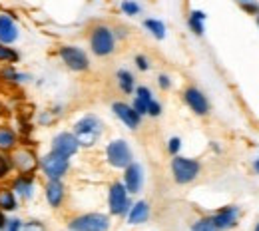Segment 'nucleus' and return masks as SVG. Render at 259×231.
Listing matches in <instances>:
<instances>
[{"label":"nucleus","mask_w":259,"mask_h":231,"mask_svg":"<svg viewBox=\"0 0 259 231\" xmlns=\"http://www.w3.org/2000/svg\"><path fill=\"white\" fill-rule=\"evenodd\" d=\"M74 135H76V140H78L80 146L90 148V146L96 144L98 137L102 135V122L98 120L96 116L88 114V116H84L82 120L76 122V126H74Z\"/></svg>","instance_id":"obj_1"},{"label":"nucleus","mask_w":259,"mask_h":231,"mask_svg":"<svg viewBox=\"0 0 259 231\" xmlns=\"http://www.w3.org/2000/svg\"><path fill=\"white\" fill-rule=\"evenodd\" d=\"M116 46V36L108 26H96L90 34V48L96 56H110Z\"/></svg>","instance_id":"obj_2"},{"label":"nucleus","mask_w":259,"mask_h":231,"mask_svg":"<svg viewBox=\"0 0 259 231\" xmlns=\"http://www.w3.org/2000/svg\"><path fill=\"white\" fill-rule=\"evenodd\" d=\"M199 169H201L199 162H195L192 158L176 156V158L171 160V173H174V179H176L178 183H182V186L194 181L195 177H197V173H199Z\"/></svg>","instance_id":"obj_3"},{"label":"nucleus","mask_w":259,"mask_h":231,"mask_svg":"<svg viewBox=\"0 0 259 231\" xmlns=\"http://www.w3.org/2000/svg\"><path fill=\"white\" fill-rule=\"evenodd\" d=\"M70 231H108L110 217L104 213H84L68 223Z\"/></svg>","instance_id":"obj_4"},{"label":"nucleus","mask_w":259,"mask_h":231,"mask_svg":"<svg viewBox=\"0 0 259 231\" xmlns=\"http://www.w3.org/2000/svg\"><path fill=\"white\" fill-rule=\"evenodd\" d=\"M106 158H108V164L114 165V167H128L134 162L132 150H130L126 140H114V142H110L108 148H106Z\"/></svg>","instance_id":"obj_5"},{"label":"nucleus","mask_w":259,"mask_h":231,"mask_svg":"<svg viewBox=\"0 0 259 231\" xmlns=\"http://www.w3.org/2000/svg\"><path fill=\"white\" fill-rule=\"evenodd\" d=\"M68 160H70V158H64V156H60V154L50 152L48 156H44V158L40 160V165H42V171L46 173L48 179H60L66 171H68V167H70V162H68Z\"/></svg>","instance_id":"obj_6"},{"label":"nucleus","mask_w":259,"mask_h":231,"mask_svg":"<svg viewBox=\"0 0 259 231\" xmlns=\"http://www.w3.org/2000/svg\"><path fill=\"white\" fill-rule=\"evenodd\" d=\"M58 54H60V58H62L66 66L74 70V72H84V70L90 68V60H88L86 52L78 46H62Z\"/></svg>","instance_id":"obj_7"},{"label":"nucleus","mask_w":259,"mask_h":231,"mask_svg":"<svg viewBox=\"0 0 259 231\" xmlns=\"http://www.w3.org/2000/svg\"><path fill=\"white\" fill-rule=\"evenodd\" d=\"M108 203H110V211L114 215H124L130 209V199H128V190L124 183L116 181L112 183L110 188V194H108Z\"/></svg>","instance_id":"obj_8"},{"label":"nucleus","mask_w":259,"mask_h":231,"mask_svg":"<svg viewBox=\"0 0 259 231\" xmlns=\"http://www.w3.org/2000/svg\"><path fill=\"white\" fill-rule=\"evenodd\" d=\"M80 144L76 140V135L70 132H62L58 133L54 140H52V152L54 154H60L64 158H72L76 152H78Z\"/></svg>","instance_id":"obj_9"},{"label":"nucleus","mask_w":259,"mask_h":231,"mask_svg":"<svg viewBox=\"0 0 259 231\" xmlns=\"http://www.w3.org/2000/svg\"><path fill=\"white\" fill-rule=\"evenodd\" d=\"M184 100H186V104L194 110L197 116H205L207 112H209V102L205 98V94L199 90V88H188L186 92H184Z\"/></svg>","instance_id":"obj_10"},{"label":"nucleus","mask_w":259,"mask_h":231,"mask_svg":"<svg viewBox=\"0 0 259 231\" xmlns=\"http://www.w3.org/2000/svg\"><path fill=\"white\" fill-rule=\"evenodd\" d=\"M211 219H213L215 227H218L220 231L231 229V227L237 223V219H239V207H235V205L222 207L215 215H211Z\"/></svg>","instance_id":"obj_11"},{"label":"nucleus","mask_w":259,"mask_h":231,"mask_svg":"<svg viewBox=\"0 0 259 231\" xmlns=\"http://www.w3.org/2000/svg\"><path fill=\"white\" fill-rule=\"evenodd\" d=\"M112 110H114V114L128 126L130 130H136V128L140 126V122H142V116H140L132 106L124 104V102H116V104L112 106Z\"/></svg>","instance_id":"obj_12"},{"label":"nucleus","mask_w":259,"mask_h":231,"mask_svg":"<svg viewBox=\"0 0 259 231\" xmlns=\"http://www.w3.org/2000/svg\"><path fill=\"white\" fill-rule=\"evenodd\" d=\"M126 173H124V186L128 190V194H138L142 183H144V171H142V165L132 162L128 167H124Z\"/></svg>","instance_id":"obj_13"},{"label":"nucleus","mask_w":259,"mask_h":231,"mask_svg":"<svg viewBox=\"0 0 259 231\" xmlns=\"http://www.w3.org/2000/svg\"><path fill=\"white\" fill-rule=\"evenodd\" d=\"M10 160H12L14 167H18L20 173H32L34 169L38 167V164H40L30 150H18Z\"/></svg>","instance_id":"obj_14"},{"label":"nucleus","mask_w":259,"mask_h":231,"mask_svg":"<svg viewBox=\"0 0 259 231\" xmlns=\"http://www.w3.org/2000/svg\"><path fill=\"white\" fill-rule=\"evenodd\" d=\"M16 40H18V26L14 18L8 14H0V44L8 46L14 44Z\"/></svg>","instance_id":"obj_15"},{"label":"nucleus","mask_w":259,"mask_h":231,"mask_svg":"<svg viewBox=\"0 0 259 231\" xmlns=\"http://www.w3.org/2000/svg\"><path fill=\"white\" fill-rule=\"evenodd\" d=\"M12 192L18 194L22 199H30L32 198V192H34V177L30 173H22L14 179L12 183Z\"/></svg>","instance_id":"obj_16"},{"label":"nucleus","mask_w":259,"mask_h":231,"mask_svg":"<svg viewBox=\"0 0 259 231\" xmlns=\"http://www.w3.org/2000/svg\"><path fill=\"white\" fill-rule=\"evenodd\" d=\"M46 199L52 207H60V203L64 201V186L60 179H48L46 183Z\"/></svg>","instance_id":"obj_17"},{"label":"nucleus","mask_w":259,"mask_h":231,"mask_svg":"<svg viewBox=\"0 0 259 231\" xmlns=\"http://www.w3.org/2000/svg\"><path fill=\"white\" fill-rule=\"evenodd\" d=\"M152 92L146 88V86H140L138 90H136V100H134V110L140 114V116H146L148 114V106H150V102H152Z\"/></svg>","instance_id":"obj_18"},{"label":"nucleus","mask_w":259,"mask_h":231,"mask_svg":"<svg viewBox=\"0 0 259 231\" xmlns=\"http://www.w3.org/2000/svg\"><path fill=\"white\" fill-rule=\"evenodd\" d=\"M148 217H150V205H148L146 201H138V203L130 209L128 221L132 225H138V223L148 221Z\"/></svg>","instance_id":"obj_19"},{"label":"nucleus","mask_w":259,"mask_h":231,"mask_svg":"<svg viewBox=\"0 0 259 231\" xmlns=\"http://www.w3.org/2000/svg\"><path fill=\"white\" fill-rule=\"evenodd\" d=\"M205 18H207V14L203 12V10H192L190 12V18H188V26L192 28V32L195 36H201V34L205 32V28H203V22H205Z\"/></svg>","instance_id":"obj_20"},{"label":"nucleus","mask_w":259,"mask_h":231,"mask_svg":"<svg viewBox=\"0 0 259 231\" xmlns=\"http://www.w3.org/2000/svg\"><path fill=\"white\" fill-rule=\"evenodd\" d=\"M116 78H118L120 90H122L124 94H132V92H134V88H136V80H134L132 72H128V70H118Z\"/></svg>","instance_id":"obj_21"},{"label":"nucleus","mask_w":259,"mask_h":231,"mask_svg":"<svg viewBox=\"0 0 259 231\" xmlns=\"http://www.w3.org/2000/svg\"><path fill=\"white\" fill-rule=\"evenodd\" d=\"M144 26H146V30L152 34L154 38H158V40L165 38V24H163L162 20H158V18H146L144 20Z\"/></svg>","instance_id":"obj_22"},{"label":"nucleus","mask_w":259,"mask_h":231,"mask_svg":"<svg viewBox=\"0 0 259 231\" xmlns=\"http://www.w3.org/2000/svg\"><path fill=\"white\" fill-rule=\"evenodd\" d=\"M18 207L16 194L12 190H0V209L2 211H14Z\"/></svg>","instance_id":"obj_23"},{"label":"nucleus","mask_w":259,"mask_h":231,"mask_svg":"<svg viewBox=\"0 0 259 231\" xmlns=\"http://www.w3.org/2000/svg\"><path fill=\"white\" fill-rule=\"evenodd\" d=\"M16 146V133L10 128H0V150H12Z\"/></svg>","instance_id":"obj_24"},{"label":"nucleus","mask_w":259,"mask_h":231,"mask_svg":"<svg viewBox=\"0 0 259 231\" xmlns=\"http://www.w3.org/2000/svg\"><path fill=\"white\" fill-rule=\"evenodd\" d=\"M192 231H220V229L215 227V223H213L211 217H203V219H197L195 221Z\"/></svg>","instance_id":"obj_25"},{"label":"nucleus","mask_w":259,"mask_h":231,"mask_svg":"<svg viewBox=\"0 0 259 231\" xmlns=\"http://www.w3.org/2000/svg\"><path fill=\"white\" fill-rule=\"evenodd\" d=\"M122 12L126 16H138L142 12V6L136 2V0H124L122 2Z\"/></svg>","instance_id":"obj_26"},{"label":"nucleus","mask_w":259,"mask_h":231,"mask_svg":"<svg viewBox=\"0 0 259 231\" xmlns=\"http://www.w3.org/2000/svg\"><path fill=\"white\" fill-rule=\"evenodd\" d=\"M0 60H6V62H16V60H18V54H16L12 48H6L4 44H0Z\"/></svg>","instance_id":"obj_27"},{"label":"nucleus","mask_w":259,"mask_h":231,"mask_svg":"<svg viewBox=\"0 0 259 231\" xmlns=\"http://www.w3.org/2000/svg\"><path fill=\"white\" fill-rule=\"evenodd\" d=\"M2 76L4 78H8V80H12V82H26V74H18V72H14L12 68H6L4 72H2Z\"/></svg>","instance_id":"obj_28"},{"label":"nucleus","mask_w":259,"mask_h":231,"mask_svg":"<svg viewBox=\"0 0 259 231\" xmlns=\"http://www.w3.org/2000/svg\"><path fill=\"white\" fill-rule=\"evenodd\" d=\"M12 167H14V165H12V160L6 158V156L2 154V150H0V177H4Z\"/></svg>","instance_id":"obj_29"},{"label":"nucleus","mask_w":259,"mask_h":231,"mask_svg":"<svg viewBox=\"0 0 259 231\" xmlns=\"http://www.w3.org/2000/svg\"><path fill=\"white\" fill-rule=\"evenodd\" d=\"M20 231H48V229H46L44 223H40V221H28V223H22Z\"/></svg>","instance_id":"obj_30"},{"label":"nucleus","mask_w":259,"mask_h":231,"mask_svg":"<svg viewBox=\"0 0 259 231\" xmlns=\"http://www.w3.org/2000/svg\"><path fill=\"white\" fill-rule=\"evenodd\" d=\"M180 148H182V140L180 137H171L169 142H167V150H169V154H178L180 152Z\"/></svg>","instance_id":"obj_31"},{"label":"nucleus","mask_w":259,"mask_h":231,"mask_svg":"<svg viewBox=\"0 0 259 231\" xmlns=\"http://www.w3.org/2000/svg\"><path fill=\"white\" fill-rule=\"evenodd\" d=\"M148 114H150V116H154V118H156V116H160V114H162V106H160V102L152 100V102H150V106H148Z\"/></svg>","instance_id":"obj_32"},{"label":"nucleus","mask_w":259,"mask_h":231,"mask_svg":"<svg viewBox=\"0 0 259 231\" xmlns=\"http://www.w3.org/2000/svg\"><path fill=\"white\" fill-rule=\"evenodd\" d=\"M20 227H22L20 219H8L6 225H4V231H20Z\"/></svg>","instance_id":"obj_33"},{"label":"nucleus","mask_w":259,"mask_h":231,"mask_svg":"<svg viewBox=\"0 0 259 231\" xmlns=\"http://www.w3.org/2000/svg\"><path fill=\"white\" fill-rule=\"evenodd\" d=\"M136 66L140 68L142 72H146V70H150V62H148L146 56H136Z\"/></svg>","instance_id":"obj_34"},{"label":"nucleus","mask_w":259,"mask_h":231,"mask_svg":"<svg viewBox=\"0 0 259 231\" xmlns=\"http://www.w3.org/2000/svg\"><path fill=\"white\" fill-rule=\"evenodd\" d=\"M158 82H160V88H162V90H167V88L171 86V80H169V76H165V74H162V76L158 78Z\"/></svg>","instance_id":"obj_35"},{"label":"nucleus","mask_w":259,"mask_h":231,"mask_svg":"<svg viewBox=\"0 0 259 231\" xmlns=\"http://www.w3.org/2000/svg\"><path fill=\"white\" fill-rule=\"evenodd\" d=\"M241 4H243V10H247V12H251V14H253V12H255V14H259L257 4H251L249 0H247V2H241Z\"/></svg>","instance_id":"obj_36"},{"label":"nucleus","mask_w":259,"mask_h":231,"mask_svg":"<svg viewBox=\"0 0 259 231\" xmlns=\"http://www.w3.org/2000/svg\"><path fill=\"white\" fill-rule=\"evenodd\" d=\"M4 225H6V217H4V213L0 209V229H4Z\"/></svg>","instance_id":"obj_37"},{"label":"nucleus","mask_w":259,"mask_h":231,"mask_svg":"<svg viewBox=\"0 0 259 231\" xmlns=\"http://www.w3.org/2000/svg\"><path fill=\"white\" fill-rule=\"evenodd\" d=\"M253 169H255V171L259 173V158L255 160V162H253Z\"/></svg>","instance_id":"obj_38"},{"label":"nucleus","mask_w":259,"mask_h":231,"mask_svg":"<svg viewBox=\"0 0 259 231\" xmlns=\"http://www.w3.org/2000/svg\"><path fill=\"white\" fill-rule=\"evenodd\" d=\"M255 231H259V223H257V225H255Z\"/></svg>","instance_id":"obj_39"},{"label":"nucleus","mask_w":259,"mask_h":231,"mask_svg":"<svg viewBox=\"0 0 259 231\" xmlns=\"http://www.w3.org/2000/svg\"><path fill=\"white\" fill-rule=\"evenodd\" d=\"M239 2H247V0H239Z\"/></svg>","instance_id":"obj_40"},{"label":"nucleus","mask_w":259,"mask_h":231,"mask_svg":"<svg viewBox=\"0 0 259 231\" xmlns=\"http://www.w3.org/2000/svg\"><path fill=\"white\" fill-rule=\"evenodd\" d=\"M257 24H259V14H257Z\"/></svg>","instance_id":"obj_41"}]
</instances>
